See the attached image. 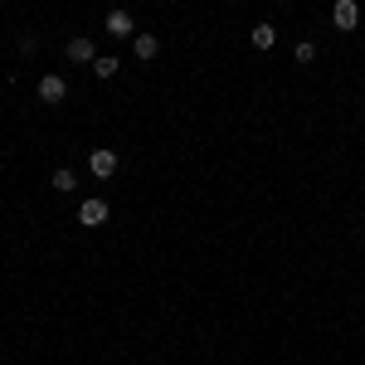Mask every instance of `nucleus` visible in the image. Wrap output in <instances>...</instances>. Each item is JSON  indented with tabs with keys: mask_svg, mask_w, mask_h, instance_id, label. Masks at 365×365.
I'll use <instances>...</instances> for the list:
<instances>
[{
	"mask_svg": "<svg viewBox=\"0 0 365 365\" xmlns=\"http://www.w3.org/2000/svg\"><path fill=\"white\" fill-rule=\"evenodd\" d=\"M68 98V78L63 73H44L39 78V103H63Z\"/></svg>",
	"mask_w": 365,
	"mask_h": 365,
	"instance_id": "obj_1",
	"label": "nucleus"
},
{
	"mask_svg": "<svg viewBox=\"0 0 365 365\" xmlns=\"http://www.w3.org/2000/svg\"><path fill=\"white\" fill-rule=\"evenodd\" d=\"M331 20H336V29H356L361 25V5L356 0H336L331 5Z\"/></svg>",
	"mask_w": 365,
	"mask_h": 365,
	"instance_id": "obj_2",
	"label": "nucleus"
},
{
	"mask_svg": "<svg viewBox=\"0 0 365 365\" xmlns=\"http://www.w3.org/2000/svg\"><path fill=\"white\" fill-rule=\"evenodd\" d=\"M78 225H108V200H83L78 205Z\"/></svg>",
	"mask_w": 365,
	"mask_h": 365,
	"instance_id": "obj_3",
	"label": "nucleus"
},
{
	"mask_svg": "<svg viewBox=\"0 0 365 365\" xmlns=\"http://www.w3.org/2000/svg\"><path fill=\"white\" fill-rule=\"evenodd\" d=\"M88 166H93V175H113L117 170V151H108V146H93V156H88Z\"/></svg>",
	"mask_w": 365,
	"mask_h": 365,
	"instance_id": "obj_4",
	"label": "nucleus"
},
{
	"mask_svg": "<svg viewBox=\"0 0 365 365\" xmlns=\"http://www.w3.org/2000/svg\"><path fill=\"white\" fill-rule=\"evenodd\" d=\"M132 15H127V10H113V15H108V34H113V39H132Z\"/></svg>",
	"mask_w": 365,
	"mask_h": 365,
	"instance_id": "obj_5",
	"label": "nucleus"
},
{
	"mask_svg": "<svg viewBox=\"0 0 365 365\" xmlns=\"http://www.w3.org/2000/svg\"><path fill=\"white\" fill-rule=\"evenodd\" d=\"M68 58H73V63H93V39H83V34H73V39H68Z\"/></svg>",
	"mask_w": 365,
	"mask_h": 365,
	"instance_id": "obj_6",
	"label": "nucleus"
},
{
	"mask_svg": "<svg viewBox=\"0 0 365 365\" xmlns=\"http://www.w3.org/2000/svg\"><path fill=\"white\" fill-rule=\"evenodd\" d=\"M156 49H161L156 34H132V54H137V58H156Z\"/></svg>",
	"mask_w": 365,
	"mask_h": 365,
	"instance_id": "obj_7",
	"label": "nucleus"
},
{
	"mask_svg": "<svg viewBox=\"0 0 365 365\" xmlns=\"http://www.w3.org/2000/svg\"><path fill=\"white\" fill-rule=\"evenodd\" d=\"M249 44H253V49H273V44H278V29H273V25H253Z\"/></svg>",
	"mask_w": 365,
	"mask_h": 365,
	"instance_id": "obj_8",
	"label": "nucleus"
},
{
	"mask_svg": "<svg viewBox=\"0 0 365 365\" xmlns=\"http://www.w3.org/2000/svg\"><path fill=\"white\" fill-rule=\"evenodd\" d=\"M117 68H122V63H117L113 54H98V58H93V73H98V78H117Z\"/></svg>",
	"mask_w": 365,
	"mask_h": 365,
	"instance_id": "obj_9",
	"label": "nucleus"
},
{
	"mask_svg": "<svg viewBox=\"0 0 365 365\" xmlns=\"http://www.w3.org/2000/svg\"><path fill=\"white\" fill-rule=\"evenodd\" d=\"M73 185H78V180H73V170H54V190H58V195H68Z\"/></svg>",
	"mask_w": 365,
	"mask_h": 365,
	"instance_id": "obj_10",
	"label": "nucleus"
},
{
	"mask_svg": "<svg viewBox=\"0 0 365 365\" xmlns=\"http://www.w3.org/2000/svg\"><path fill=\"white\" fill-rule=\"evenodd\" d=\"M292 54H297V63H312V58H317V44H312V39H302Z\"/></svg>",
	"mask_w": 365,
	"mask_h": 365,
	"instance_id": "obj_11",
	"label": "nucleus"
}]
</instances>
